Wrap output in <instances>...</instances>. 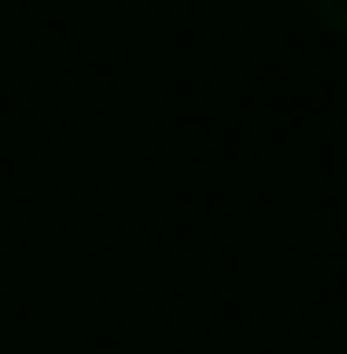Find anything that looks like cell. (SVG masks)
I'll use <instances>...</instances> for the list:
<instances>
[{"label": "cell", "instance_id": "1", "mask_svg": "<svg viewBox=\"0 0 347 354\" xmlns=\"http://www.w3.org/2000/svg\"><path fill=\"white\" fill-rule=\"evenodd\" d=\"M306 14L320 21V28H334V35H347V0H300Z\"/></svg>", "mask_w": 347, "mask_h": 354}]
</instances>
